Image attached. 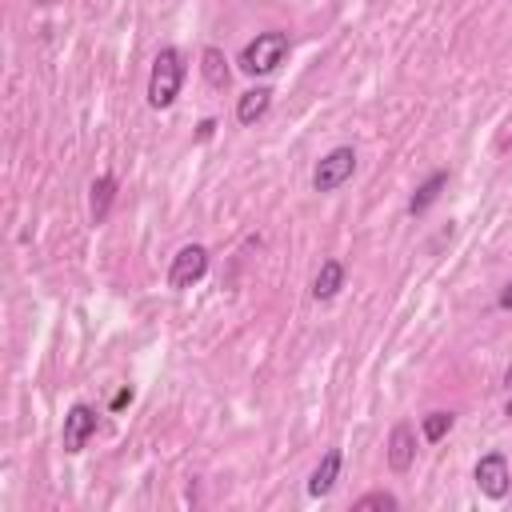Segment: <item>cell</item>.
Returning <instances> with one entry per match:
<instances>
[{
	"label": "cell",
	"instance_id": "6da1fadb",
	"mask_svg": "<svg viewBox=\"0 0 512 512\" xmlns=\"http://www.w3.org/2000/svg\"><path fill=\"white\" fill-rule=\"evenodd\" d=\"M180 84H184V56L176 48H160L152 60V72H148V104L156 112L172 108L180 96Z\"/></svg>",
	"mask_w": 512,
	"mask_h": 512
},
{
	"label": "cell",
	"instance_id": "7a4b0ae2",
	"mask_svg": "<svg viewBox=\"0 0 512 512\" xmlns=\"http://www.w3.org/2000/svg\"><path fill=\"white\" fill-rule=\"evenodd\" d=\"M288 32H256V40H248L244 44V52H240V72H248V76H268V72H276L280 64H284V56H288Z\"/></svg>",
	"mask_w": 512,
	"mask_h": 512
},
{
	"label": "cell",
	"instance_id": "3957f363",
	"mask_svg": "<svg viewBox=\"0 0 512 512\" xmlns=\"http://www.w3.org/2000/svg\"><path fill=\"white\" fill-rule=\"evenodd\" d=\"M352 172H356V152H352L348 144H340V148H332L328 156L316 160V168H312V188H316V192H336Z\"/></svg>",
	"mask_w": 512,
	"mask_h": 512
},
{
	"label": "cell",
	"instance_id": "277c9868",
	"mask_svg": "<svg viewBox=\"0 0 512 512\" xmlns=\"http://www.w3.org/2000/svg\"><path fill=\"white\" fill-rule=\"evenodd\" d=\"M476 488L488 496V500H504L508 488H512V468H508V456L504 452H484L476 460Z\"/></svg>",
	"mask_w": 512,
	"mask_h": 512
},
{
	"label": "cell",
	"instance_id": "5b68a950",
	"mask_svg": "<svg viewBox=\"0 0 512 512\" xmlns=\"http://www.w3.org/2000/svg\"><path fill=\"white\" fill-rule=\"evenodd\" d=\"M208 272V248L204 244H184L172 264H168V288H192Z\"/></svg>",
	"mask_w": 512,
	"mask_h": 512
},
{
	"label": "cell",
	"instance_id": "8992f818",
	"mask_svg": "<svg viewBox=\"0 0 512 512\" xmlns=\"http://www.w3.org/2000/svg\"><path fill=\"white\" fill-rule=\"evenodd\" d=\"M92 432H96V412H92L88 404H72V408L64 412V432H60L64 452H80Z\"/></svg>",
	"mask_w": 512,
	"mask_h": 512
},
{
	"label": "cell",
	"instance_id": "52a82bcc",
	"mask_svg": "<svg viewBox=\"0 0 512 512\" xmlns=\"http://www.w3.org/2000/svg\"><path fill=\"white\" fill-rule=\"evenodd\" d=\"M412 460H416V432H412L408 420H400L392 428V436H388V468L392 472H408Z\"/></svg>",
	"mask_w": 512,
	"mask_h": 512
},
{
	"label": "cell",
	"instance_id": "ba28073f",
	"mask_svg": "<svg viewBox=\"0 0 512 512\" xmlns=\"http://www.w3.org/2000/svg\"><path fill=\"white\" fill-rule=\"evenodd\" d=\"M340 448H328L324 456H320V464L312 468V476H308V496L312 500H320V496H328L332 492V484L340 480Z\"/></svg>",
	"mask_w": 512,
	"mask_h": 512
},
{
	"label": "cell",
	"instance_id": "9c48e42d",
	"mask_svg": "<svg viewBox=\"0 0 512 512\" xmlns=\"http://www.w3.org/2000/svg\"><path fill=\"white\" fill-rule=\"evenodd\" d=\"M112 196H116V176L112 172H100L92 180V188H88V216H92V224H104L108 220Z\"/></svg>",
	"mask_w": 512,
	"mask_h": 512
},
{
	"label": "cell",
	"instance_id": "30bf717a",
	"mask_svg": "<svg viewBox=\"0 0 512 512\" xmlns=\"http://www.w3.org/2000/svg\"><path fill=\"white\" fill-rule=\"evenodd\" d=\"M268 104H272V88L256 84V88H248V92L236 100V120H240V124H256V120L268 112Z\"/></svg>",
	"mask_w": 512,
	"mask_h": 512
},
{
	"label": "cell",
	"instance_id": "8fae6325",
	"mask_svg": "<svg viewBox=\"0 0 512 512\" xmlns=\"http://www.w3.org/2000/svg\"><path fill=\"white\" fill-rule=\"evenodd\" d=\"M340 284H344V264L340 260H324L320 272H316V280H312V296L316 300H332L340 292Z\"/></svg>",
	"mask_w": 512,
	"mask_h": 512
},
{
	"label": "cell",
	"instance_id": "7c38bea8",
	"mask_svg": "<svg viewBox=\"0 0 512 512\" xmlns=\"http://www.w3.org/2000/svg\"><path fill=\"white\" fill-rule=\"evenodd\" d=\"M448 184V172H432L416 192H412V200H408V212L412 216H420V212H428L432 204H436V196H440V188Z\"/></svg>",
	"mask_w": 512,
	"mask_h": 512
},
{
	"label": "cell",
	"instance_id": "4fadbf2b",
	"mask_svg": "<svg viewBox=\"0 0 512 512\" xmlns=\"http://www.w3.org/2000/svg\"><path fill=\"white\" fill-rule=\"evenodd\" d=\"M200 72H204V80L212 88H228V60H224L220 48H204L200 52Z\"/></svg>",
	"mask_w": 512,
	"mask_h": 512
},
{
	"label": "cell",
	"instance_id": "5bb4252c",
	"mask_svg": "<svg viewBox=\"0 0 512 512\" xmlns=\"http://www.w3.org/2000/svg\"><path fill=\"white\" fill-rule=\"evenodd\" d=\"M452 424H456V416H452V412H444V408H436V412H428V416H424V424H420V428H424V440H428V444H436V440H444V436L452 432Z\"/></svg>",
	"mask_w": 512,
	"mask_h": 512
},
{
	"label": "cell",
	"instance_id": "9a60e30c",
	"mask_svg": "<svg viewBox=\"0 0 512 512\" xmlns=\"http://www.w3.org/2000/svg\"><path fill=\"white\" fill-rule=\"evenodd\" d=\"M372 508L392 512V508H396V496H392V492H368V496H360V500L352 504V512H372Z\"/></svg>",
	"mask_w": 512,
	"mask_h": 512
},
{
	"label": "cell",
	"instance_id": "2e32d148",
	"mask_svg": "<svg viewBox=\"0 0 512 512\" xmlns=\"http://www.w3.org/2000/svg\"><path fill=\"white\" fill-rule=\"evenodd\" d=\"M124 404H132V388H120V392L112 396V408H124Z\"/></svg>",
	"mask_w": 512,
	"mask_h": 512
},
{
	"label": "cell",
	"instance_id": "e0dca14e",
	"mask_svg": "<svg viewBox=\"0 0 512 512\" xmlns=\"http://www.w3.org/2000/svg\"><path fill=\"white\" fill-rule=\"evenodd\" d=\"M496 304H500V308H504V312H512V284H508V288H504V292H500V300H496Z\"/></svg>",
	"mask_w": 512,
	"mask_h": 512
},
{
	"label": "cell",
	"instance_id": "ac0fdd59",
	"mask_svg": "<svg viewBox=\"0 0 512 512\" xmlns=\"http://www.w3.org/2000/svg\"><path fill=\"white\" fill-rule=\"evenodd\" d=\"M504 416H512V400H508V404H504Z\"/></svg>",
	"mask_w": 512,
	"mask_h": 512
},
{
	"label": "cell",
	"instance_id": "d6986e66",
	"mask_svg": "<svg viewBox=\"0 0 512 512\" xmlns=\"http://www.w3.org/2000/svg\"><path fill=\"white\" fill-rule=\"evenodd\" d=\"M504 380H508V384H512V364H508V376H504Z\"/></svg>",
	"mask_w": 512,
	"mask_h": 512
}]
</instances>
